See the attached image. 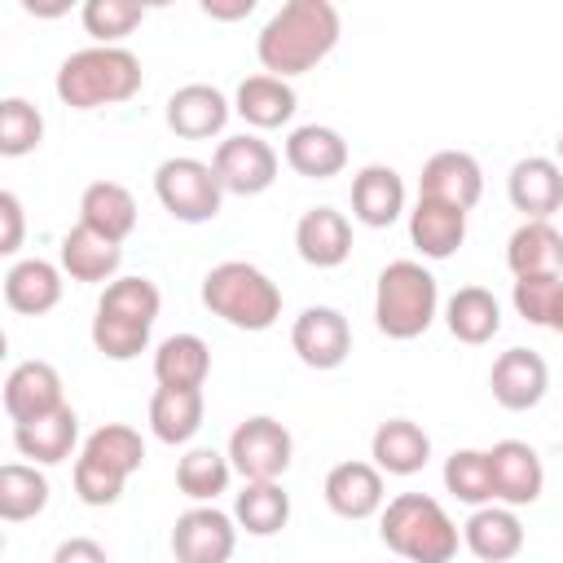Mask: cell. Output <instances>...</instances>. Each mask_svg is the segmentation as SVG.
Instances as JSON below:
<instances>
[{"mask_svg": "<svg viewBox=\"0 0 563 563\" xmlns=\"http://www.w3.org/2000/svg\"><path fill=\"white\" fill-rule=\"evenodd\" d=\"M339 31H343V22L330 0H286L255 35V57H260L264 75L295 79L334 53Z\"/></svg>", "mask_w": 563, "mask_h": 563, "instance_id": "obj_1", "label": "cell"}, {"mask_svg": "<svg viewBox=\"0 0 563 563\" xmlns=\"http://www.w3.org/2000/svg\"><path fill=\"white\" fill-rule=\"evenodd\" d=\"M62 106L70 110H101V106H123L141 92V57L123 44H92L70 53L57 66L53 79Z\"/></svg>", "mask_w": 563, "mask_h": 563, "instance_id": "obj_2", "label": "cell"}, {"mask_svg": "<svg viewBox=\"0 0 563 563\" xmlns=\"http://www.w3.org/2000/svg\"><path fill=\"white\" fill-rule=\"evenodd\" d=\"M163 295L150 277H114L92 317V347L106 361H132L150 347V330L158 321Z\"/></svg>", "mask_w": 563, "mask_h": 563, "instance_id": "obj_3", "label": "cell"}, {"mask_svg": "<svg viewBox=\"0 0 563 563\" xmlns=\"http://www.w3.org/2000/svg\"><path fill=\"white\" fill-rule=\"evenodd\" d=\"M378 537L391 554L409 563H453L462 532L449 519V510L427 493H400L383 506Z\"/></svg>", "mask_w": 563, "mask_h": 563, "instance_id": "obj_4", "label": "cell"}, {"mask_svg": "<svg viewBox=\"0 0 563 563\" xmlns=\"http://www.w3.org/2000/svg\"><path fill=\"white\" fill-rule=\"evenodd\" d=\"M145 466V440L128 422H106L97 427L79 457H75V497L84 506H114L123 497V484Z\"/></svg>", "mask_w": 563, "mask_h": 563, "instance_id": "obj_5", "label": "cell"}, {"mask_svg": "<svg viewBox=\"0 0 563 563\" xmlns=\"http://www.w3.org/2000/svg\"><path fill=\"white\" fill-rule=\"evenodd\" d=\"M202 303H207V312L220 317L224 325L251 330V334L277 325V317H282V290H277V282H273L264 268L246 264V260H224V264H216V268L202 277Z\"/></svg>", "mask_w": 563, "mask_h": 563, "instance_id": "obj_6", "label": "cell"}, {"mask_svg": "<svg viewBox=\"0 0 563 563\" xmlns=\"http://www.w3.org/2000/svg\"><path fill=\"white\" fill-rule=\"evenodd\" d=\"M440 312V286L418 260H391L374 286V325L387 339H418Z\"/></svg>", "mask_w": 563, "mask_h": 563, "instance_id": "obj_7", "label": "cell"}, {"mask_svg": "<svg viewBox=\"0 0 563 563\" xmlns=\"http://www.w3.org/2000/svg\"><path fill=\"white\" fill-rule=\"evenodd\" d=\"M154 194L163 202L167 216H176L180 224H202V220H216L220 216V202H224V185L216 176L211 163L202 158H163L158 172H154Z\"/></svg>", "mask_w": 563, "mask_h": 563, "instance_id": "obj_8", "label": "cell"}, {"mask_svg": "<svg viewBox=\"0 0 563 563\" xmlns=\"http://www.w3.org/2000/svg\"><path fill=\"white\" fill-rule=\"evenodd\" d=\"M224 453H229L233 471L246 484H255V479H282L286 466H290V457H295V440H290V431L277 418L255 413V418H246V422L233 427Z\"/></svg>", "mask_w": 563, "mask_h": 563, "instance_id": "obj_9", "label": "cell"}, {"mask_svg": "<svg viewBox=\"0 0 563 563\" xmlns=\"http://www.w3.org/2000/svg\"><path fill=\"white\" fill-rule=\"evenodd\" d=\"M238 550V519L216 506H189L172 523L176 563H229Z\"/></svg>", "mask_w": 563, "mask_h": 563, "instance_id": "obj_10", "label": "cell"}, {"mask_svg": "<svg viewBox=\"0 0 563 563\" xmlns=\"http://www.w3.org/2000/svg\"><path fill=\"white\" fill-rule=\"evenodd\" d=\"M211 167H216L224 194L255 198V194H264L277 180V150L264 136H255V132L224 136L216 145V154H211Z\"/></svg>", "mask_w": 563, "mask_h": 563, "instance_id": "obj_11", "label": "cell"}, {"mask_svg": "<svg viewBox=\"0 0 563 563\" xmlns=\"http://www.w3.org/2000/svg\"><path fill=\"white\" fill-rule=\"evenodd\" d=\"M290 347L308 369H339L352 356V325L339 308L312 303L290 325Z\"/></svg>", "mask_w": 563, "mask_h": 563, "instance_id": "obj_12", "label": "cell"}, {"mask_svg": "<svg viewBox=\"0 0 563 563\" xmlns=\"http://www.w3.org/2000/svg\"><path fill=\"white\" fill-rule=\"evenodd\" d=\"M488 475H493V501L501 506H532L545 488V466L528 440H497L488 449Z\"/></svg>", "mask_w": 563, "mask_h": 563, "instance_id": "obj_13", "label": "cell"}, {"mask_svg": "<svg viewBox=\"0 0 563 563\" xmlns=\"http://www.w3.org/2000/svg\"><path fill=\"white\" fill-rule=\"evenodd\" d=\"M488 387H493V400L510 413L537 409L550 387V365L532 347H506L488 369Z\"/></svg>", "mask_w": 563, "mask_h": 563, "instance_id": "obj_14", "label": "cell"}, {"mask_svg": "<svg viewBox=\"0 0 563 563\" xmlns=\"http://www.w3.org/2000/svg\"><path fill=\"white\" fill-rule=\"evenodd\" d=\"M479 194H484V172H479V163L466 150H435L422 163L418 198H431V202H449V207L471 211L479 202Z\"/></svg>", "mask_w": 563, "mask_h": 563, "instance_id": "obj_15", "label": "cell"}, {"mask_svg": "<svg viewBox=\"0 0 563 563\" xmlns=\"http://www.w3.org/2000/svg\"><path fill=\"white\" fill-rule=\"evenodd\" d=\"M506 194L510 207L523 211V220H550L554 211H563V167L545 154L519 158L506 176Z\"/></svg>", "mask_w": 563, "mask_h": 563, "instance_id": "obj_16", "label": "cell"}, {"mask_svg": "<svg viewBox=\"0 0 563 563\" xmlns=\"http://www.w3.org/2000/svg\"><path fill=\"white\" fill-rule=\"evenodd\" d=\"M229 114H233V101L216 84H185L167 97V128L185 141L220 136Z\"/></svg>", "mask_w": 563, "mask_h": 563, "instance_id": "obj_17", "label": "cell"}, {"mask_svg": "<svg viewBox=\"0 0 563 563\" xmlns=\"http://www.w3.org/2000/svg\"><path fill=\"white\" fill-rule=\"evenodd\" d=\"M62 374L48 361H18L4 378V413L9 422H35L62 409Z\"/></svg>", "mask_w": 563, "mask_h": 563, "instance_id": "obj_18", "label": "cell"}, {"mask_svg": "<svg viewBox=\"0 0 563 563\" xmlns=\"http://www.w3.org/2000/svg\"><path fill=\"white\" fill-rule=\"evenodd\" d=\"M321 497L339 519H369L383 510V497H387L383 471L374 462H339V466H330Z\"/></svg>", "mask_w": 563, "mask_h": 563, "instance_id": "obj_19", "label": "cell"}, {"mask_svg": "<svg viewBox=\"0 0 563 563\" xmlns=\"http://www.w3.org/2000/svg\"><path fill=\"white\" fill-rule=\"evenodd\" d=\"M295 251L312 268H339L352 255V220L334 207H308L295 224Z\"/></svg>", "mask_w": 563, "mask_h": 563, "instance_id": "obj_20", "label": "cell"}, {"mask_svg": "<svg viewBox=\"0 0 563 563\" xmlns=\"http://www.w3.org/2000/svg\"><path fill=\"white\" fill-rule=\"evenodd\" d=\"M352 216L365 229H391L405 216V180L387 163H369L352 176Z\"/></svg>", "mask_w": 563, "mask_h": 563, "instance_id": "obj_21", "label": "cell"}, {"mask_svg": "<svg viewBox=\"0 0 563 563\" xmlns=\"http://www.w3.org/2000/svg\"><path fill=\"white\" fill-rule=\"evenodd\" d=\"M462 545L479 559V563H506L523 550V523L510 506L488 501L479 510H471V519L462 523Z\"/></svg>", "mask_w": 563, "mask_h": 563, "instance_id": "obj_22", "label": "cell"}, {"mask_svg": "<svg viewBox=\"0 0 563 563\" xmlns=\"http://www.w3.org/2000/svg\"><path fill=\"white\" fill-rule=\"evenodd\" d=\"M79 444V413L70 405L35 418V422H13V449L31 457L35 466H57L75 453Z\"/></svg>", "mask_w": 563, "mask_h": 563, "instance_id": "obj_23", "label": "cell"}, {"mask_svg": "<svg viewBox=\"0 0 563 563\" xmlns=\"http://www.w3.org/2000/svg\"><path fill=\"white\" fill-rule=\"evenodd\" d=\"M286 167L308 180H330L347 167V141L325 123H303L286 136Z\"/></svg>", "mask_w": 563, "mask_h": 563, "instance_id": "obj_24", "label": "cell"}, {"mask_svg": "<svg viewBox=\"0 0 563 563\" xmlns=\"http://www.w3.org/2000/svg\"><path fill=\"white\" fill-rule=\"evenodd\" d=\"M62 299V268L31 255V260H13L4 273V303L22 317H44L53 312Z\"/></svg>", "mask_w": 563, "mask_h": 563, "instance_id": "obj_25", "label": "cell"}, {"mask_svg": "<svg viewBox=\"0 0 563 563\" xmlns=\"http://www.w3.org/2000/svg\"><path fill=\"white\" fill-rule=\"evenodd\" d=\"M369 457L383 475H418L431 462V435L409 418H387L369 440Z\"/></svg>", "mask_w": 563, "mask_h": 563, "instance_id": "obj_26", "label": "cell"}, {"mask_svg": "<svg viewBox=\"0 0 563 563\" xmlns=\"http://www.w3.org/2000/svg\"><path fill=\"white\" fill-rule=\"evenodd\" d=\"M515 277H563V233L550 220H523L506 242Z\"/></svg>", "mask_w": 563, "mask_h": 563, "instance_id": "obj_27", "label": "cell"}, {"mask_svg": "<svg viewBox=\"0 0 563 563\" xmlns=\"http://www.w3.org/2000/svg\"><path fill=\"white\" fill-rule=\"evenodd\" d=\"M123 264V242H110L106 233L88 229V224H75L66 238H62V273L70 282H114Z\"/></svg>", "mask_w": 563, "mask_h": 563, "instance_id": "obj_28", "label": "cell"}, {"mask_svg": "<svg viewBox=\"0 0 563 563\" xmlns=\"http://www.w3.org/2000/svg\"><path fill=\"white\" fill-rule=\"evenodd\" d=\"M295 106H299V97H295L290 79H277V75H246L233 92V114H242L260 132L290 123Z\"/></svg>", "mask_w": 563, "mask_h": 563, "instance_id": "obj_29", "label": "cell"}, {"mask_svg": "<svg viewBox=\"0 0 563 563\" xmlns=\"http://www.w3.org/2000/svg\"><path fill=\"white\" fill-rule=\"evenodd\" d=\"M409 242L427 260H449L466 242V211L462 207H449V202L418 198L413 211H409Z\"/></svg>", "mask_w": 563, "mask_h": 563, "instance_id": "obj_30", "label": "cell"}, {"mask_svg": "<svg viewBox=\"0 0 563 563\" xmlns=\"http://www.w3.org/2000/svg\"><path fill=\"white\" fill-rule=\"evenodd\" d=\"M444 325H449V334L457 343L479 347L501 330V303L484 286H457L449 295V303H444Z\"/></svg>", "mask_w": 563, "mask_h": 563, "instance_id": "obj_31", "label": "cell"}, {"mask_svg": "<svg viewBox=\"0 0 563 563\" xmlns=\"http://www.w3.org/2000/svg\"><path fill=\"white\" fill-rule=\"evenodd\" d=\"M202 387H158L150 396V431L163 444H189L202 427Z\"/></svg>", "mask_w": 563, "mask_h": 563, "instance_id": "obj_32", "label": "cell"}, {"mask_svg": "<svg viewBox=\"0 0 563 563\" xmlns=\"http://www.w3.org/2000/svg\"><path fill=\"white\" fill-rule=\"evenodd\" d=\"M79 224L106 233L110 242H123L136 229V198L119 180H92L79 194Z\"/></svg>", "mask_w": 563, "mask_h": 563, "instance_id": "obj_33", "label": "cell"}, {"mask_svg": "<svg viewBox=\"0 0 563 563\" xmlns=\"http://www.w3.org/2000/svg\"><path fill=\"white\" fill-rule=\"evenodd\" d=\"M211 374V347L198 334H172L154 347L158 387H202Z\"/></svg>", "mask_w": 563, "mask_h": 563, "instance_id": "obj_34", "label": "cell"}, {"mask_svg": "<svg viewBox=\"0 0 563 563\" xmlns=\"http://www.w3.org/2000/svg\"><path fill=\"white\" fill-rule=\"evenodd\" d=\"M233 519L242 532L251 537H273L286 528L290 519V493L277 484V479H255V484H242V493L233 497Z\"/></svg>", "mask_w": 563, "mask_h": 563, "instance_id": "obj_35", "label": "cell"}, {"mask_svg": "<svg viewBox=\"0 0 563 563\" xmlns=\"http://www.w3.org/2000/svg\"><path fill=\"white\" fill-rule=\"evenodd\" d=\"M48 506V479L35 462H4L0 466V519L22 523Z\"/></svg>", "mask_w": 563, "mask_h": 563, "instance_id": "obj_36", "label": "cell"}, {"mask_svg": "<svg viewBox=\"0 0 563 563\" xmlns=\"http://www.w3.org/2000/svg\"><path fill=\"white\" fill-rule=\"evenodd\" d=\"M229 479H233V462L220 449H189L176 462V488L198 506H211L229 488Z\"/></svg>", "mask_w": 563, "mask_h": 563, "instance_id": "obj_37", "label": "cell"}, {"mask_svg": "<svg viewBox=\"0 0 563 563\" xmlns=\"http://www.w3.org/2000/svg\"><path fill=\"white\" fill-rule=\"evenodd\" d=\"M444 488L466 506L493 501V475H488V449H453L444 462Z\"/></svg>", "mask_w": 563, "mask_h": 563, "instance_id": "obj_38", "label": "cell"}, {"mask_svg": "<svg viewBox=\"0 0 563 563\" xmlns=\"http://www.w3.org/2000/svg\"><path fill=\"white\" fill-rule=\"evenodd\" d=\"M40 141H44V114L26 97H4L0 101V154L22 158L40 150Z\"/></svg>", "mask_w": 563, "mask_h": 563, "instance_id": "obj_39", "label": "cell"}, {"mask_svg": "<svg viewBox=\"0 0 563 563\" xmlns=\"http://www.w3.org/2000/svg\"><path fill=\"white\" fill-rule=\"evenodd\" d=\"M84 18V31L97 40V44H119L123 35H132L141 22H145V4H132V0H88L79 9Z\"/></svg>", "mask_w": 563, "mask_h": 563, "instance_id": "obj_40", "label": "cell"}, {"mask_svg": "<svg viewBox=\"0 0 563 563\" xmlns=\"http://www.w3.org/2000/svg\"><path fill=\"white\" fill-rule=\"evenodd\" d=\"M559 290H563V277H515L510 303H515V312H519L528 325H545Z\"/></svg>", "mask_w": 563, "mask_h": 563, "instance_id": "obj_41", "label": "cell"}, {"mask_svg": "<svg viewBox=\"0 0 563 563\" xmlns=\"http://www.w3.org/2000/svg\"><path fill=\"white\" fill-rule=\"evenodd\" d=\"M0 224H4V233H0V255H18V246H22V202H18V194L13 189H4L0 194Z\"/></svg>", "mask_w": 563, "mask_h": 563, "instance_id": "obj_42", "label": "cell"}, {"mask_svg": "<svg viewBox=\"0 0 563 563\" xmlns=\"http://www.w3.org/2000/svg\"><path fill=\"white\" fill-rule=\"evenodd\" d=\"M53 563H110L106 545L92 541V537H66L57 550H53Z\"/></svg>", "mask_w": 563, "mask_h": 563, "instance_id": "obj_43", "label": "cell"}, {"mask_svg": "<svg viewBox=\"0 0 563 563\" xmlns=\"http://www.w3.org/2000/svg\"><path fill=\"white\" fill-rule=\"evenodd\" d=\"M202 13L220 18V22H238V18L255 13V0H202Z\"/></svg>", "mask_w": 563, "mask_h": 563, "instance_id": "obj_44", "label": "cell"}, {"mask_svg": "<svg viewBox=\"0 0 563 563\" xmlns=\"http://www.w3.org/2000/svg\"><path fill=\"white\" fill-rule=\"evenodd\" d=\"M554 334H563V290L554 295V308H550V321H545Z\"/></svg>", "mask_w": 563, "mask_h": 563, "instance_id": "obj_45", "label": "cell"}, {"mask_svg": "<svg viewBox=\"0 0 563 563\" xmlns=\"http://www.w3.org/2000/svg\"><path fill=\"white\" fill-rule=\"evenodd\" d=\"M554 150H559V167H563V132H559V141H554Z\"/></svg>", "mask_w": 563, "mask_h": 563, "instance_id": "obj_46", "label": "cell"}]
</instances>
